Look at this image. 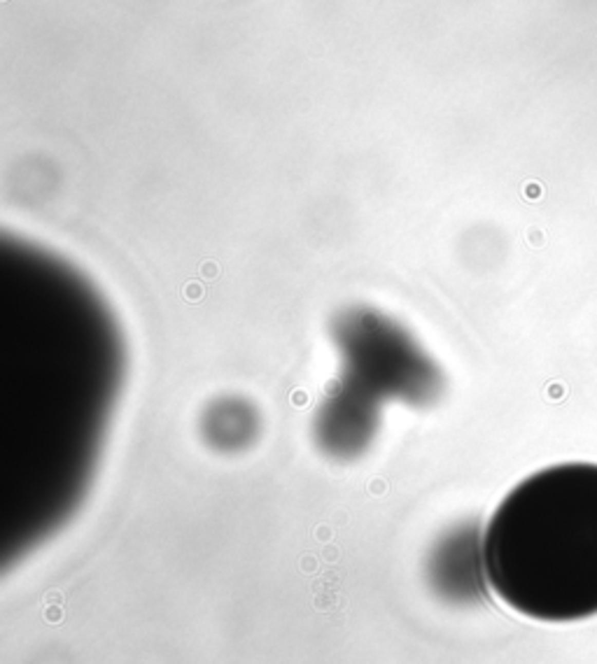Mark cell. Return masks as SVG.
I'll list each match as a JSON object with an SVG mask.
<instances>
[{
	"label": "cell",
	"instance_id": "obj_1",
	"mask_svg": "<svg viewBox=\"0 0 597 664\" xmlns=\"http://www.w3.org/2000/svg\"><path fill=\"white\" fill-rule=\"evenodd\" d=\"M481 567L497 599L542 622L597 615V464L527 476L490 515Z\"/></svg>",
	"mask_w": 597,
	"mask_h": 664
}]
</instances>
